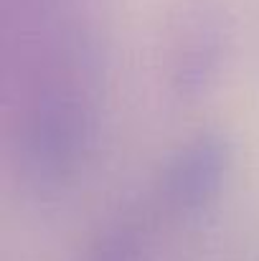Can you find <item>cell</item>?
I'll return each instance as SVG.
<instances>
[{
  "label": "cell",
  "instance_id": "6da1fadb",
  "mask_svg": "<svg viewBox=\"0 0 259 261\" xmlns=\"http://www.w3.org/2000/svg\"><path fill=\"white\" fill-rule=\"evenodd\" d=\"M15 64L20 91L10 132L13 170L28 195L56 200L79 182L97 145V46L84 28L66 23Z\"/></svg>",
  "mask_w": 259,
  "mask_h": 261
},
{
  "label": "cell",
  "instance_id": "7a4b0ae2",
  "mask_svg": "<svg viewBox=\"0 0 259 261\" xmlns=\"http://www.w3.org/2000/svg\"><path fill=\"white\" fill-rule=\"evenodd\" d=\"M234 168V145L221 129L206 127L183 140L155 177L150 203L160 221L193 223L221 198Z\"/></svg>",
  "mask_w": 259,
  "mask_h": 261
},
{
  "label": "cell",
  "instance_id": "3957f363",
  "mask_svg": "<svg viewBox=\"0 0 259 261\" xmlns=\"http://www.w3.org/2000/svg\"><path fill=\"white\" fill-rule=\"evenodd\" d=\"M229 54V20L216 0H183L166 38V79L180 101L206 96L219 82Z\"/></svg>",
  "mask_w": 259,
  "mask_h": 261
},
{
  "label": "cell",
  "instance_id": "277c9868",
  "mask_svg": "<svg viewBox=\"0 0 259 261\" xmlns=\"http://www.w3.org/2000/svg\"><path fill=\"white\" fill-rule=\"evenodd\" d=\"M158 221L150 200L130 205L99 226L77 261H153Z\"/></svg>",
  "mask_w": 259,
  "mask_h": 261
}]
</instances>
